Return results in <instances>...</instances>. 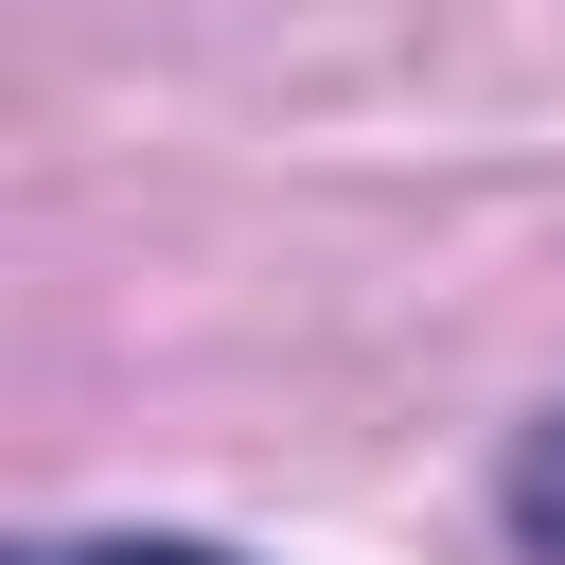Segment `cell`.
Here are the masks:
<instances>
[{
  "label": "cell",
  "instance_id": "obj_1",
  "mask_svg": "<svg viewBox=\"0 0 565 565\" xmlns=\"http://www.w3.org/2000/svg\"><path fill=\"white\" fill-rule=\"evenodd\" d=\"M530 530H565V424L530 441Z\"/></svg>",
  "mask_w": 565,
  "mask_h": 565
},
{
  "label": "cell",
  "instance_id": "obj_2",
  "mask_svg": "<svg viewBox=\"0 0 565 565\" xmlns=\"http://www.w3.org/2000/svg\"><path fill=\"white\" fill-rule=\"evenodd\" d=\"M88 565H230V547H177V530H159V547H88Z\"/></svg>",
  "mask_w": 565,
  "mask_h": 565
}]
</instances>
